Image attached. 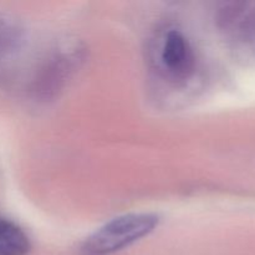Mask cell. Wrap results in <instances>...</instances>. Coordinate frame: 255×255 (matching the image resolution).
I'll list each match as a JSON object with an SVG mask.
<instances>
[{"instance_id":"obj_4","label":"cell","mask_w":255,"mask_h":255,"mask_svg":"<svg viewBox=\"0 0 255 255\" xmlns=\"http://www.w3.org/2000/svg\"><path fill=\"white\" fill-rule=\"evenodd\" d=\"M30 242L15 223L0 217V255H26Z\"/></svg>"},{"instance_id":"obj_5","label":"cell","mask_w":255,"mask_h":255,"mask_svg":"<svg viewBox=\"0 0 255 255\" xmlns=\"http://www.w3.org/2000/svg\"><path fill=\"white\" fill-rule=\"evenodd\" d=\"M21 30L11 20L0 17V54L10 52L19 46Z\"/></svg>"},{"instance_id":"obj_1","label":"cell","mask_w":255,"mask_h":255,"mask_svg":"<svg viewBox=\"0 0 255 255\" xmlns=\"http://www.w3.org/2000/svg\"><path fill=\"white\" fill-rule=\"evenodd\" d=\"M159 218L152 213H132L112 219L84 242L82 255H110L154 231Z\"/></svg>"},{"instance_id":"obj_3","label":"cell","mask_w":255,"mask_h":255,"mask_svg":"<svg viewBox=\"0 0 255 255\" xmlns=\"http://www.w3.org/2000/svg\"><path fill=\"white\" fill-rule=\"evenodd\" d=\"M222 30L241 39L255 36V2H229L218 12Z\"/></svg>"},{"instance_id":"obj_2","label":"cell","mask_w":255,"mask_h":255,"mask_svg":"<svg viewBox=\"0 0 255 255\" xmlns=\"http://www.w3.org/2000/svg\"><path fill=\"white\" fill-rule=\"evenodd\" d=\"M162 69L171 79L183 81L193 75L196 55L188 39L178 30H169L159 51Z\"/></svg>"}]
</instances>
